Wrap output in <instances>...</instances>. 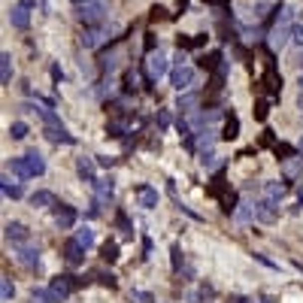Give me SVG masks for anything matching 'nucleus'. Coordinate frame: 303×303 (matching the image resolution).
Returning <instances> with one entry per match:
<instances>
[{"label": "nucleus", "mask_w": 303, "mask_h": 303, "mask_svg": "<svg viewBox=\"0 0 303 303\" xmlns=\"http://www.w3.org/2000/svg\"><path fill=\"white\" fill-rule=\"evenodd\" d=\"M291 40L303 49V27H300V24H294V36H291Z\"/></svg>", "instance_id": "de8ad7c7"}, {"label": "nucleus", "mask_w": 303, "mask_h": 303, "mask_svg": "<svg viewBox=\"0 0 303 303\" xmlns=\"http://www.w3.org/2000/svg\"><path fill=\"white\" fill-rule=\"evenodd\" d=\"M116 30H119V27H116V24H109V21H103V24H91V27H85V30H82L79 43H82V49H97V46L109 43Z\"/></svg>", "instance_id": "7ed1b4c3"}, {"label": "nucleus", "mask_w": 303, "mask_h": 303, "mask_svg": "<svg viewBox=\"0 0 303 303\" xmlns=\"http://www.w3.org/2000/svg\"><path fill=\"white\" fill-rule=\"evenodd\" d=\"M200 167H203V170H221L224 161H221L218 155H212V152H203V155H200Z\"/></svg>", "instance_id": "473e14b6"}, {"label": "nucleus", "mask_w": 303, "mask_h": 303, "mask_svg": "<svg viewBox=\"0 0 303 303\" xmlns=\"http://www.w3.org/2000/svg\"><path fill=\"white\" fill-rule=\"evenodd\" d=\"M6 167H9V170H12V173L18 176V179H30V170H27V164H24V158H12V161H9Z\"/></svg>", "instance_id": "72a5a7b5"}, {"label": "nucleus", "mask_w": 303, "mask_h": 303, "mask_svg": "<svg viewBox=\"0 0 303 303\" xmlns=\"http://www.w3.org/2000/svg\"><path fill=\"white\" fill-rule=\"evenodd\" d=\"M0 188H3V194L12 197V200H18V197L24 194V191H21V185H12L9 179H0Z\"/></svg>", "instance_id": "e433bc0d"}, {"label": "nucleus", "mask_w": 303, "mask_h": 303, "mask_svg": "<svg viewBox=\"0 0 303 303\" xmlns=\"http://www.w3.org/2000/svg\"><path fill=\"white\" fill-rule=\"evenodd\" d=\"M125 134H131L128 122H109V125H106V137H112V140H122Z\"/></svg>", "instance_id": "7c9ffc66"}, {"label": "nucleus", "mask_w": 303, "mask_h": 303, "mask_svg": "<svg viewBox=\"0 0 303 303\" xmlns=\"http://www.w3.org/2000/svg\"><path fill=\"white\" fill-rule=\"evenodd\" d=\"M267 70H264V79H261V85L267 88V94L270 97H279V91H282V73L276 70V61H273V55L267 52Z\"/></svg>", "instance_id": "39448f33"}, {"label": "nucleus", "mask_w": 303, "mask_h": 303, "mask_svg": "<svg viewBox=\"0 0 303 303\" xmlns=\"http://www.w3.org/2000/svg\"><path fill=\"white\" fill-rule=\"evenodd\" d=\"M297 152H300V155H303V137H300V143H297Z\"/></svg>", "instance_id": "bf43d9fd"}, {"label": "nucleus", "mask_w": 303, "mask_h": 303, "mask_svg": "<svg viewBox=\"0 0 303 303\" xmlns=\"http://www.w3.org/2000/svg\"><path fill=\"white\" fill-rule=\"evenodd\" d=\"M116 227H119V231H122L125 237H134V224L128 221V215H125V209H119V212H116Z\"/></svg>", "instance_id": "f704fd0d"}, {"label": "nucleus", "mask_w": 303, "mask_h": 303, "mask_svg": "<svg viewBox=\"0 0 303 303\" xmlns=\"http://www.w3.org/2000/svg\"><path fill=\"white\" fill-rule=\"evenodd\" d=\"M288 188H291V185H288L285 179H282V182H267V185H264V197H270V200L279 203V200L288 194Z\"/></svg>", "instance_id": "412c9836"}, {"label": "nucleus", "mask_w": 303, "mask_h": 303, "mask_svg": "<svg viewBox=\"0 0 303 303\" xmlns=\"http://www.w3.org/2000/svg\"><path fill=\"white\" fill-rule=\"evenodd\" d=\"M300 67H303V52H300Z\"/></svg>", "instance_id": "680f3d73"}, {"label": "nucleus", "mask_w": 303, "mask_h": 303, "mask_svg": "<svg viewBox=\"0 0 303 303\" xmlns=\"http://www.w3.org/2000/svg\"><path fill=\"white\" fill-rule=\"evenodd\" d=\"M221 64H224V55H221L218 49H215V52H206V55L197 58V67H200V70H209V73H215Z\"/></svg>", "instance_id": "a211bd4d"}, {"label": "nucleus", "mask_w": 303, "mask_h": 303, "mask_svg": "<svg viewBox=\"0 0 303 303\" xmlns=\"http://www.w3.org/2000/svg\"><path fill=\"white\" fill-rule=\"evenodd\" d=\"M273 152H276V158H279V161H282V164H285V161H291V158H297V155H300V152H297V149H294V146H288V143H276V146H273Z\"/></svg>", "instance_id": "cd10ccee"}, {"label": "nucleus", "mask_w": 303, "mask_h": 303, "mask_svg": "<svg viewBox=\"0 0 303 303\" xmlns=\"http://www.w3.org/2000/svg\"><path fill=\"white\" fill-rule=\"evenodd\" d=\"M0 294H3V300H6V303L12 300V294H15V288H12V282H9V279H3V282H0Z\"/></svg>", "instance_id": "79ce46f5"}, {"label": "nucleus", "mask_w": 303, "mask_h": 303, "mask_svg": "<svg viewBox=\"0 0 303 303\" xmlns=\"http://www.w3.org/2000/svg\"><path fill=\"white\" fill-rule=\"evenodd\" d=\"M152 18H167V9L164 6H152Z\"/></svg>", "instance_id": "603ef678"}, {"label": "nucleus", "mask_w": 303, "mask_h": 303, "mask_svg": "<svg viewBox=\"0 0 303 303\" xmlns=\"http://www.w3.org/2000/svg\"><path fill=\"white\" fill-rule=\"evenodd\" d=\"M297 106H300V112H303V88L297 91Z\"/></svg>", "instance_id": "4d7b16f0"}, {"label": "nucleus", "mask_w": 303, "mask_h": 303, "mask_svg": "<svg viewBox=\"0 0 303 303\" xmlns=\"http://www.w3.org/2000/svg\"><path fill=\"white\" fill-rule=\"evenodd\" d=\"M76 173H79V179L88 182V185L97 182V173H94V161L91 158H79V161H76Z\"/></svg>", "instance_id": "aec40b11"}, {"label": "nucleus", "mask_w": 303, "mask_h": 303, "mask_svg": "<svg viewBox=\"0 0 303 303\" xmlns=\"http://www.w3.org/2000/svg\"><path fill=\"white\" fill-rule=\"evenodd\" d=\"M182 264H185V255H182L179 243H173L170 246V267H173V273H182Z\"/></svg>", "instance_id": "2f4dec72"}, {"label": "nucleus", "mask_w": 303, "mask_h": 303, "mask_svg": "<svg viewBox=\"0 0 303 303\" xmlns=\"http://www.w3.org/2000/svg\"><path fill=\"white\" fill-rule=\"evenodd\" d=\"M155 122H158V128H161V131H167V128H170V116H167L164 109H158V116H155Z\"/></svg>", "instance_id": "c03bdc74"}, {"label": "nucleus", "mask_w": 303, "mask_h": 303, "mask_svg": "<svg viewBox=\"0 0 303 303\" xmlns=\"http://www.w3.org/2000/svg\"><path fill=\"white\" fill-rule=\"evenodd\" d=\"M85 246H79V243H76V240H67L64 243V261L70 264V267H79V264L85 261Z\"/></svg>", "instance_id": "4468645a"}, {"label": "nucleus", "mask_w": 303, "mask_h": 303, "mask_svg": "<svg viewBox=\"0 0 303 303\" xmlns=\"http://www.w3.org/2000/svg\"><path fill=\"white\" fill-rule=\"evenodd\" d=\"M43 134H46V140H49V143H64V146H73V143H76V137H73V134H70V131H67L64 125L46 128Z\"/></svg>", "instance_id": "f3484780"}, {"label": "nucleus", "mask_w": 303, "mask_h": 303, "mask_svg": "<svg viewBox=\"0 0 303 303\" xmlns=\"http://www.w3.org/2000/svg\"><path fill=\"white\" fill-rule=\"evenodd\" d=\"M52 79H55V82H61V79H64V73H61V67H58V64L52 67Z\"/></svg>", "instance_id": "6e6d98bb"}, {"label": "nucleus", "mask_w": 303, "mask_h": 303, "mask_svg": "<svg viewBox=\"0 0 303 303\" xmlns=\"http://www.w3.org/2000/svg\"><path fill=\"white\" fill-rule=\"evenodd\" d=\"M79 246H85V249H91L94 246V231H88V227H82V231H76V237H73Z\"/></svg>", "instance_id": "4c0bfd02"}, {"label": "nucleus", "mask_w": 303, "mask_h": 303, "mask_svg": "<svg viewBox=\"0 0 303 303\" xmlns=\"http://www.w3.org/2000/svg\"><path fill=\"white\" fill-rule=\"evenodd\" d=\"M91 188H94V200H97V203H109V200H112V194H116V182H112V176L97 179Z\"/></svg>", "instance_id": "ddd939ff"}, {"label": "nucleus", "mask_w": 303, "mask_h": 303, "mask_svg": "<svg viewBox=\"0 0 303 303\" xmlns=\"http://www.w3.org/2000/svg\"><path fill=\"white\" fill-rule=\"evenodd\" d=\"M227 70H231V64L224 61V64H221V67H218V70L212 73V82H209V88H212V91H221V88H224V79H227Z\"/></svg>", "instance_id": "c85d7f7f"}, {"label": "nucleus", "mask_w": 303, "mask_h": 303, "mask_svg": "<svg viewBox=\"0 0 303 303\" xmlns=\"http://www.w3.org/2000/svg\"><path fill=\"white\" fill-rule=\"evenodd\" d=\"M176 3H179V9H185V6H188V0H176Z\"/></svg>", "instance_id": "13d9d810"}, {"label": "nucleus", "mask_w": 303, "mask_h": 303, "mask_svg": "<svg viewBox=\"0 0 303 303\" xmlns=\"http://www.w3.org/2000/svg\"><path fill=\"white\" fill-rule=\"evenodd\" d=\"M58 200H55V194L52 191H33L30 194V206H36V209H52Z\"/></svg>", "instance_id": "b1692460"}, {"label": "nucleus", "mask_w": 303, "mask_h": 303, "mask_svg": "<svg viewBox=\"0 0 303 303\" xmlns=\"http://www.w3.org/2000/svg\"><path fill=\"white\" fill-rule=\"evenodd\" d=\"M82 285H88V279H76V276H70V273H61V276H55V279L49 282V288H52L55 294H61V297H70V291L82 288Z\"/></svg>", "instance_id": "0eeeda50"}, {"label": "nucleus", "mask_w": 303, "mask_h": 303, "mask_svg": "<svg viewBox=\"0 0 303 303\" xmlns=\"http://www.w3.org/2000/svg\"><path fill=\"white\" fill-rule=\"evenodd\" d=\"M137 82H140V73L137 70H128L125 73V94H137V88H140Z\"/></svg>", "instance_id": "c9c22d12"}, {"label": "nucleus", "mask_w": 303, "mask_h": 303, "mask_svg": "<svg viewBox=\"0 0 303 303\" xmlns=\"http://www.w3.org/2000/svg\"><path fill=\"white\" fill-rule=\"evenodd\" d=\"M24 164H27V170H30V179H36V176L46 173V161H43V155H40L36 149H30L27 155H24Z\"/></svg>", "instance_id": "dca6fc26"}, {"label": "nucleus", "mask_w": 303, "mask_h": 303, "mask_svg": "<svg viewBox=\"0 0 303 303\" xmlns=\"http://www.w3.org/2000/svg\"><path fill=\"white\" fill-rule=\"evenodd\" d=\"M131 300H140V303H155V297H152L149 291H131Z\"/></svg>", "instance_id": "37998d69"}, {"label": "nucleus", "mask_w": 303, "mask_h": 303, "mask_svg": "<svg viewBox=\"0 0 303 303\" xmlns=\"http://www.w3.org/2000/svg\"><path fill=\"white\" fill-rule=\"evenodd\" d=\"M218 137H221V140H227V143L240 137V119L234 116V112H231V116L224 119V128H221V134H218Z\"/></svg>", "instance_id": "5701e85b"}, {"label": "nucleus", "mask_w": 303, "mask_h": 303, "mask_svg": "<svg viewBox=\"0 0 303 303\" xmlns=\"http://www.w3.org/2000/svg\"><path fill=\"white\" fill-rule=\"evenodd\" d=\"M255 203V221L261 224H276L279 221V203L270 200V197H261V200H252Z\"/></svg>", "instance_id": "423d86ee"}, {"label": "nucleus", "mask_w": 303, "mask_h": 303, "mask_svg": "<svg viewBox=\"0 0 303 303\" xmlns=\"http://www.w3.org/2000/svg\"><path fill=\"white\" fill-rule=\"evenodd\" d=\"M203 46H206V33H197L194 36V49H203Z\"/></svg>", "instance_id": "864d4df0"}, {"label": "nucleus", "mask_w": 303, "mask_h": 303, "mask_svg": "<svg viewBox=\"0 0 303 303\" xmlns=\"http://www.w3.org/2000/svg\"><path fill=\"white\" fill-rule=\"evenodd\" d=\"M261 146H276V140H273V131H264V137H261Z\"/></svg>", "instance_id": "09e8293b"}, {"label": "nucleus", "mask_w": 303, "mask_h": 303, "mask_svg": "<svg viewBox=\"0 0 303 303\" xmlns=\"http://www.w3.org/2000/svg\"><path fill=\"white\" fill-rule=\"evenodd\" d=\"M155 46H158V40H155V33H146V52L152 55V52H155Z\"/></svg>", "instance_id": "49530a36"}, {"label": "nucleus", "mask_w": 303, "mask_h": 303, "mask_svg": "<svg viewBox=\"0 0 303 303\" xmlns=\"http://www.w3.org/2000/svg\"><path fill=\"white\" fill-rule=\"evenodd\" d=\"M197 103H200V94H197V91H182L179 100H176V109L182 112V116H194V112H197Z\"/></svg>", "instance_id": "2eb2a0df"}, {"label": "nucleus", "mask_w": 303, "mask_h": 303, "mask_svg": "<svg viewBox=\"0 0 303 303\" xmlns=\"http://www.w3.org/2000/svg\"><path fill=\"white\" fill-rule=\"evenodd\" d=\"M30 297H33L36 303H61V300H64V297H61V294H55L52 288H36V285L30 288Z\"/></svg>", "instance_id": "393cba45"}, {"label": "nucleus", "mask_w": 303, "mask_h": 303, "mask_svg": "<svg viewBox=\"0 0 303 303\" xmlns=\"http://www.w3.org/2000/svg\"><path fill=\"white\" fill-rule=\"evenodd\" d=\"M291 36H294V9H291V6H282L279 21H276L273 30H270V46H273V49H285Z\"/></svg>", "instance_id": "f257e3e1"}, {"label": "nucleus", "mask_w": 303, "mask_h": 303, "mask_svg": "<svg viewBox=\"0 0 303 303\" xmlns=\"http://www.w3.org/2000/svg\"><path fill=\"white\" fill-rule=\"evenodd\" d=\"M100 258H103L106 264H116V261H119V243H116V240H106V243L100 246Z\"/></svg>", "instance_id": "bb28decb"}, {"label": "nucleus", "mask_w": 303, "mask_h": 303, "mask_svg": "<svg viewBox=\"0 0 303 303\" xmlns=\"http://www.w3.org/2000/svg\"><path fill=\"white\" fill-rule=\"evenodd\" d=\"M76 18H79L85 27L103 24V21H109V3H106V0H88V3L76 6Z\"/></svg>", "instance_id": "f03ea898"}, {"label": "nucleus", "mask_w": 303, "mask_h": 303, "mask_svg": "<svg viewBox=\"0 0 303 303\" xmlns=\"http://www.w3.org/2000/svg\"><path fill=\"white\" fill-rule=\"evenodd\" d=\"M167 70H170V61H167L161 52H152V55L146 58V73L152 76V79H161V76H167Z\"/></svg>", "instance_id": "1a4fd4ad"}, {"label": "nucleus", "mask_w": 303, "mask_h": 303, "mask_svg": "<svg viewBox=\"0 0 303 303\" xmlns=\"http://www.w3.org/2000/svg\"><path fill=\"white\" fill-rule=\"evenodd\" d=\"M206 3H212V6H218V9L224 12L227 6H231V0H206Z\"/></svg>", "instance_id": "3c124183"}, {"label": "nucleus", "mask_w": 303, "mask_h": 303, "mask_svg": "<svg viewBox=\"0 0 303 303\" xmlns=\"http://www.w3.org/2000/svg\"><path fill=\"white\" fill-rule=\"evenodd\" d=\"M143 258H152V240L143 237Z\"/></svg>", "instance_id": "8fccbe9b"}, {"label": "nucleus", "mask_w": 303, "mask_h": 303, "mask_svg": "<svg viewBox=\"0 0 303 303\" xmlns=\"http://www.w3.org/2000/svg\"><path fill=\"white\" fill-rule=\"evenodd\" d=\"M15 258H18V264H24V267H40V252L33 246H21Z\"/></svg>", "instance_id": "4be33fe9"}, {"label": "nucleus", "mask_w": 303, "mask_h": 303, "mask_svg": "<svg viewBox=\"0 0 303 303\" xmlns=\"http://www.w3.org/2000/svg\"><path fill=\"white\" fill-rule=\"evenodd\" d=\"M197 140H200V155L203 152H212V146H215V131H209V128H203V131H197Z\"/></svg>", "instance_id": "c756f323"}, {"label": "nucleus", "mask_w": 303, "mask_h": 303, "mask_svg": "<svg viewBox=\"0 0 303 303\" xmlns=\"http://www.w3.org/2000/svg\"><path fill=\"white\" fill-rule=\"evenodd\" d=\"M134 194H137V200H140L143 209H155V206H158V188H152V185L140 182V185L134 188Z\"/></svg>", "instance_id": "9b49d317"}, {"label": "nucleus", "mask_w": 303, "mask_h": 303, "mask_svg": "<svg viewBox=\"0 0 303 303\" xmlns=\"http://www.w3.org/2000/svg\"><path fill=\"white\" fill-rule=\"evenodd\" d=\"M52 215H55V224L61 227V231H70V227L76 224V206H70V203H55L52 206Z\"/></svg>", "instance_id": "6e6552de"}, {"label": "nucleus", "mask_w": 303, "mask_h": 303, "mask_svg": "<svg viewBox=\"0 0 303 303\" xmlns=\"http://www.w3.org/2000/svg\"><path fill=\"white\" fill-rule=\"evenodd\" d=\"M194 79H197V73H194V67H188V64H176L170 70V82H173V88L179 94L182 91H191L194 88Z\"/></svg>", "instance_id": "20e7f679"}, {"label": "nucleus", "mask_w": 303, "mask_h": 303, "mask_svg": "<svg viewBox=\"0 0 303 303\" xmlns=\"http://www.w3.org/2000/svg\"><path fill=\"white\" fill-rule=\"evenodd\" d=\"M255 261H258V264H264V267H270V270H279V264H273L267 255H255Z\"/></svg>", "instance_id": "a18cd8bd"}, {"label": "nucleus", "mask_w": 303, "mask_h": 303, "mask_svg": "<svg viewBox=\"0 0 303 303\" xmlns=\"http://www.w3.org/2000/svg\"><path fill=\"white\" fill-rule=\"evenodd\" d=\"M0 82H3V85H12V55H9V52L0 55Z\"/></svg>", "instance_id": "a878e982"}, {"label": "nucleus", "mask_w": 303, "mask_h": 303, "mask_svg": "<svg viewBox=\"0 0 303 303\" xmlns=\"http://www.w3.org/2000/svg\"><path fill=\"white\" fill-rule=\"evenodd\" d=\"M97 164H100V167H112V164H116V158H106V155H100V158H97Z\"/></svg>", "instance_id": "5fc2aeb1"}, {"label": "nucleus", "mask_w": 303, "mask_h": 303, "mask_svg": "<svg viewBox=\"0 0 303 303\" xmlns=\"http://www.w3.org/2000/svg\"><path fill=\"white\" fill-rule=\"evenodd\" d=\"M9 24H12L15 30H27V27H30V6L18 0V3L9 9Z\"/></svg>", "instance_id": "9d476101"}, {"label": "nucleus", "mask_w": 303, "mask_h": 303, "mask_svg": "<svg viewBox=\"0 0 303 303\" xmlns=\"http://www.w3.org/2000/svg\"><path fill=\"white\" fill-rule=\"evenodd\" d=\"M282 173H285V182H288V185H294V182H297V176L303 173V155H297V158L285 161V164H282Z\"/></svg>", "instance_id": "6ab92c4d"}, {"label": "nucleus", "mask_w": 303, "mask_h": 303, "mask_svg": "<svg viewBox=\"0 0 303 303\" xmlns=\"http://www.w3.org/2000/svg\"><path fill=\"white\" fill-rule=\"evenodd\" d=\"M261 303H273V297H264V300H261Z\"/></svg>", "instance_id": "052dcab7"}, {"label": "nucleus", "mask_w": 303, "mask_h": 303, "mask_svg": "<svg viewBox=\"0 0 303 303\" xmlns=\"http://www.w3.org/2000/svg\"><path fill=\"white\" fill-rule=\"evenodd\" d=\"M252 112H255V119H258V122H267V116H270V100H258Z\"/></svg>", "instance_id": "58836bf2"}, {"label": "nucleus", "mask_w": 303, "mask_h": 303, "mask_svg": "<svg viewBox=\"0 0 303 303\" xmlns=\"http://www.w3.org/2000/svg\"><path fill=\"white\" fill-rule=\"evenodd\" d=\"M94 279L100 282V285H106V288H116L119 285V279L112 276V273H106V270H100V273H94Z\"/></svg>", "instance_id": "a19ab883"}, {"label": "nucleus", "mask_w": 303, "mask_h": 303, "mask_svg": "<svg viewBox=\"0 0 303 303\" xmlns=\"http://www.w3.org/2000/svg\"><path fill=\"white\" fill-rule=\"evenodd\" d=\"M9 137H12V140H24V137H27V125H24V122H12V125H9Z\"/></svg>", "instance_id": "ea45409f"}, {"label": "nucleus", "mask_w": 303, "mask_h": 303, "mask_svg": "<svg viewBox=\"0 0 303 303\" xmlns=\"http://www.w3.org/2000/svg\"><path fill=\"white\" fill-rule=\"evenodd\" d=\"M6 240L12 243V246H24L27 240H30V231H27V224H21V221H9L6 227Z\"/></svg>", "instance_id": "f8f14e48"}]
</instances>
